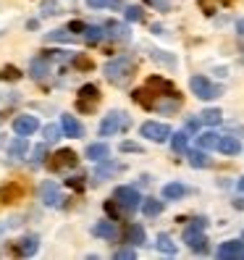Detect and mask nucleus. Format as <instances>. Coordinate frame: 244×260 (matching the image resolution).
Masks as SVG:
<instances>
[{
	"instance_id": "f257e3e1",
	"label": "nucleus",
	"mask_w": 244,
	"mask_h": 260,
	"mask_svg": "<svg viewBox=\"0 0 244 260\" xmlns=\"http://www.w3.org/2000/svg\"><path fill=\"white\" fill-rule=\"evenodd\" d=\"M102 74H105V79H108L111 84L124 87V84L131 82V76H134V60H131V58H124V55L113 58L111 63H105Z\"/></svg>"
},
{
	"instance_id": "f03ea898",
	"label": "nucleus",
	"mask_w": 244,
	"mask_h": 260,
	"mask_svg": "<svg viewBox=\"0 0 244 260\" xmlns=\"http://www.w3.org/2000/svg\"><path fill=\"white\" fill-rule=\"evenodd\" d=\"M131 126V118L126 113H121V111H111L108 116L102 118V124H100V137H113L118 132H126Z\"/></svg>"
},
{
	"instance_id": "7ed1b4c3",
	"label": "nucleus",
	"mask_w": 244,
	"mask_h": 260,
	"mask_svg": "<svg viewBox=\"0 0 244 260\" xmlns=\"http://www.w3.org/2000/svg\"><path fill=\"white\" fill-rule=\"evenodd\" d=\"M113 200H116V205L121 208V213L131 216V213H134L136 208H140L142 197H140V192L131 189V187H118V189L113 192Z\"/></svg>"
},
{
	"instance_id": "20e7f679",
	"label": "nucleus",
	"mask_w": 244,
	"mask_h": 260,
	"mask_svg": "<svg viewBox=\"0 0 244 260\" xmlns=\"http://www.w3.org/2000/svg\"><path fill=\"white\" fill-rule=\"evenodd\" d=\"M189 87H192V92L200 98V100H216V98L221 95V87L213 84L207 76H192Z\"/></svg>"
},
{
	"instance_id": "39448f33",
	"label": "nucleus",
	"mask_w": 244,
	"mask_h": 260,
	"mask_svg": "<svg viewBox=\"0 0 244 260\" xmlns=\"http://www.w3.org/2000/svg\"><path fill=\"white\" fill-rule=\"evenodd\" d=\"M142 137H147V140L152 142H165V140H171V126L168 124H158V121H145V124L140 126Z\"/></svg>"
},
{
	"instance_id": "423d86ee",
	"label": "nucleus",
	"mask_w": 244,
	"mask_h": 260,
	"mask_svg": "<svg viewBox=\"0 0 244 260\" xmlns=\"http://www.w3.org/2000/svg\"><path fill=\"white\" fill-rule=\"evenodd\" d=\"M97 100H100L97 87H95V84H84V87L79 89V100H76V105H79L82 113H92L95 105H97Z\"/></svg>"
},
{
	"instance_id": "0eeeda50",
	"label": "nucleus",
	"mask_w": 244,
	"mask_h": 260,
	"mask_svg": "<svg viewBox=\"0 0 244 260\" xmlns=\"http://www.w3.org/2000/svg\"><path fill=\"white\" fill-rule=\"evenodd\" d=\"M76 163H79V158H76L74 150H58L55 155L48 160L50 171H63V168H74Z\"/></svg>"
},
{
	"instance_id": "6e6552de",
	"label": "nucleus",
	"mask_w": 244,
	"mask_h": 260,
	"mask_svg": "<svg viewBox=\"0 0 244 260\" xmlns=\"http://www.w3.org/2000/svg\"><path fill=\"white\" fill-rule=\"evenodd\" d=\"M40 197H42V203L48 208H58L60 203H63V194H60L55 181H42L40 184Z\"/></svg>"
},
{
	"instance_id": "1a4fd4ad",
	"label": "nucleus",
	"mask_w": 244,
	"mask_h": 260,
	"mask_svg": "<svg viewBox=\"0 0 244 260\" xmlns=\"http://www.w3.org/2000/svg\"><path fill=\"white\" fill-rule=\"evenodd\" d=\"M184 242L194 252H207V237L202 234V229H194V226H187L184 229Z\"/></svg>"
},
{
	"instance_id": "9d476101",
	"label": "nucleus",
	"mask_w": 244,
	"mask_h": 260,
	"mask_svg": "<svg viewBox=\"0 0 244 260\" xmlns=\"http://www.w3.org/2000/svg\"><path fill=\"white\" fill-rule=\"evenodd\" d=\"M40 129V121L34 116H16L13 118V132H16L19 137H29V134H34Z\"/></svg>"
},
{
	"instance_id": "9b49d317",
	"label": "nucleus",
	"mask_w": 244,
	"mask_h": 260,
	"mask_svg": "<svg viewBox=\"0 0 244 260\" xmlns=\"http://www.w3.org/2000/svg\"><path fill=\"white\" fill-rule=\"evenodd\" d=\"M145 87H150V89H158L160 98H176V95H179V92H176V87H173L171 82L160 79V76H150Z\"/></svg>"
},
{
	"instance_id": "f8f14e48",
	"label": "nucleus",
	"mask_w": 244,
	"mask_h": 260,
	"mask_svg": "<svg viewBox=\"0 0 244 260\" xmlns=\"http://www.w3.org/2000/svg\"><path fill=\"white\" fill-rule=\"evenodd\" d=\"M221 260H226V257H244V242H223L221 247H218V252H216Z\"/></svg>"
},
{
	"instance_id": "ddd939ff",
	"label": "nucleus",
	"mask_w": 244,
	"mask_h": 260,
	"mask_svg": "<svg viewBox=\"0 0 244 260\" xmlns=\"http://www.w3.org/2000/svg\"><path fill=\"white\" fill-rule=\"evenodd\" d=\"M223 155H239L241 152V142L236 137H218V145H216Z\"/></svg>"
},
{
	"instance_id": "4468645a",
	"label": "nucleus",
	"mask_w": 244,
	"mask_h": 260,
	"mask_svg": "<svg viewBox=\"0 0 244 260\" xmlns=\"http://www.w3.org/2000/svg\"><path fill=\"white\" fill-rule=\"evenodd\" d=\"M102 32H105V37H111V40H129V29L124 26V24H118V21H108L102 26Z\"/></svg>"
},
{
	"instance_id": "2eb2a0df",
	"label": "nucleus",
	"mask_w": 244,
	"mask_h": 260,
	"mask_svg": "<svg viewBox=\"0 0 244 260\" xmlns=\"http://www.w3.org/2000/svg\"><path fill=\"white\" fill-rule=\"evenodd\" d=\"M60 129H63V134L66 137H82V124L76 121L74 116H60Z\"/></svg>"
},
{
	"instance_id": "dca6fc26",
	"label": "nucleus",
	"mask_w": 244,
	"mask_h": 260,
	"mask_svg": "<svg viewBox=\"0 0 244 260\" xmlns=\"http://www.w3.org/2000/svg\"><path fill=\"white\" fill-rule=\"evenodd\" d=\"M92 234H95V237H102V239H116L118 229H116L113 221H97L95 229H92Z\"/></svg>"
},
{
	"instance_id": "f3484780",
	"label": "nucleus",
	"mask_w": 244,
	"mask_h": 260,
	"mask_svg": "<svg viewBox=\"0 0 244 260\" xmlns=\"http://www.w3.org/2000/svg\"><path fill=\"white\" fill-rule=\"evenodd\" d=\"M189 189L184 184H179V181H171V184L163 187V200H181Z\"/></svg>"
},
{
	"instance_id": "a211bd4d",
	"label": "nucleus",
	"mask_w": 244,
	"mask_h": 260,
	"mask_svg": "<svg viewBox=\"0 0 244 260\" xmlns=\"http://www.w3.org/2000/svg\"><path fill=\"white\" fill-rule=\"evenodd\" d=\"M48 71H50V55H42V58L32 60V76L34 79H45Z\"/></svg>"
},
{
	"instance_id": "6ab92c4d",
	"label": "nucleus",
	"mask_w": 244,
	"mask_h": 260,
	"mask_svg": "<svg viewBox=\"0 0 244 260\" xmlns=\"http://www.w3.org/2000/svg\"><path fill=\"white\" fill-rule=\"evenodd\" d=\"M111 155V147L105 145V142H97V145H89L87 147V158L89 160H102V158H108Z\"/></svg>"
},
{
	"instance_id": "aec40b11",
	"label": "nucleus",
	"mask_w": 244,
	"mask_h": 260,
	"mask_svg": "<svg viewBox=\"0 0 244 260\" xmlns=\"http://www.w3.org/2000/svg\"><path fill=\"white\" fill-rule=\"evenodd\" d=\"M126 242L129 244H145V229L140 223H129L126 226Z\"/></svg>"
},
{
	"instance_id": "412c9836",
	"label": "nucleus",
	"mask_w": 244,
	"mask_h": 260,
	"mask_svg": "<svg viewBox=\"0 0 244 260\" xmlns=\"http://www.w3.org/2000/svg\"><path fill=\"white\" fill-rule=\"evenodd\" d=\"M21 194H24V189L19 184H8V187L0 189V200H3V203H13V200H19Z\"/></svg>"
},
{
	"instance_id": "4be33fe9",
	"label": "nucleus",
	"mask_w": 244,
	"mask_h": 260,
	"mask_svg": "<svg viewBox=\"0 0 244 260\" xmlns=\"http://www.w3.org/2000/svg\"><path fill=\"white\" fill-rule=\"evenodd\" d=\"M142 205V213H145V216H160V213H163V203L160 200H152V197H147V200L145 203H140Z\"/></svg>"
},
{
	"instance_id": "5701e85b",
	"label": "nucleus",
	"mask_w": 244,
	"mask_h": 260,
	"mask_svg": "<svg viewBox=\"0 0 244 260\" xmlns=\"http://www.w3.org/2000/svg\"><path fill=\"white\" fill-rule=\"evenodd\" d=\"M26 137H19V140H13L11 142V147H8V155L11 158H24L26 155Z\"/></svg>"
},
{
	"instance_id": "b1692460",
	"label": "nucleus",
	"mask_w": 244,
	"mask_h": 260,
	"mask_svg": "<svg viewBox=\"0 0 244 260\" xmlns=\"http://www.w3.org/2000/svg\"><path fill=\"white\" fill-rule=\"evenodd\" d=\"M197 145H200V150H213L218 145V134L216 132H205V134L197 137Z\"/></svg>"
},
{
	"instance_id": "393cba45",
	"label": "nucleus",
	"mask_w": 244,
	"mask_h": 260,
	"mask_svg": "<svg viewBox=\"0 0 244 260\" xmlns=\"http://www.w3.org/2000/svg\"><path fill=\"white\" fill-rule=\"evenodd\" d=\"M187 142H189L187 132H176V134H171V147H173V152H187Z\"/></svg>"
},
{
	"instance_id": "a878e982",
	"label": "nucleus",
	"mask_w": 244,
	"mask_h": 260,
	"mask_svg": "<svg viewBox=\"0 0 244 260\" xmlns=\"http://www.w3.org/2000/svg\"><path fill=\"white\" fill-rule=\"evenodd\" d=\"M187 158H189V166H194V168H207L210 166V160H207V155L202 150H192Z\"/></svg>"
},
{
	"instance_id": "bb28decb",
	"label": "nucleus",
	"mask_w": 244,
	"mask_h": 260,
	"mask_svg": "<svg viewBox=\"0 0 244 260\" xmlns=\"http://www.w3.org/2000/svg\"><path fill=\"white\" fill-rule=\"evenodd\" d=\"M158 250L165 252V255H176V244L171 242L168 234H158Z\"/></svg>"
},
{
	"instance_id": "cd10ccee",
	"label": "nucleus",
	"mask_w": 244,
	"mask_h": 260,
	"mask_svg": "<svg viewBox=\"0 0 244 260\" xmlns=\"http://www.w3.org/2000/svg\"><path fill=\"white\" fill-rule=\"evenodd\" d=\"M202 121H205L207 126H218L221 121H223V113H221L218 108H207V111L202 113Z\"/></svg>"
},
{
	"instance_id": "c85d7f7f",
	"label": "nucleus",
	"mask_w": 244,
	"mask_h": 260,
	"mask_svg": "<svg viewBox=\"0 0 244 260\" xmlns=\"http://www.w3.org/2000/svg\"><path fill=\"white\" fill-rule=\"evenodd\" d=\"M84 40H87V42H100V40H105L102 26H84Z\"/></svg>"
},
{
	"instance_id": "c756f323",
	"label": "nucleus",
	"mask_w": 244,
	"mask_h": 260,
	"mask_svg": "<svg viewBox=\"0 0 244 260\" xmlns=\"http://www.w3.org/2000/svg\"><path fill=\"white\" fill-rule=\"evenodd\" d=\"M37 237H26V239H21V244H19V252L21 255H32L34 250H37Z\"/></svg>"
},
{
	"instance_id": "7c9ffc66",
	"label": "nucleus",
	"mask_w": 244,
	"mask_h": 260,
	"mask_svg": "<svg viewBox=\"0 0 244 260\" xmlns=\"http://www.w3.org/2000/svg\"><path fill=\"white\" fill-rule=\"evenodd\" d=\"M92 8H124V0H87Z\"/></svg>"
},
{
	"instance_id": "2f4dec72",
	"label": "nucleus",
	"mask_w": 244,
	"mask_h": 260,
	"mask_svg": "<svg viewBox=\"0 0 244 260\" xmlns=\"http://www.w3.org/2000/svg\"><path fill=\"white\" fill-rule=\"evenodd\" d=\"M45 40H48V42H71L74 37L68 35V29H63V32H60V29H58V32H50V35L45 37Z\"/></svg>"
},
{
	"instance_id": "473e14b6",
	"label": "nucleus",
	"mask_w": 244,
	"mask_h": 260,
	"mask_svg": "<svg viewBox=\"0 0 244 260\" xmlns=\"http://www.w3.org/2000/svg\"><path fill=\"white\" fill-rule=\"evenodd\" d=\"M45 142H55V140H60V126H55V124H50V126H45Z\"/></svg>"
},
{
	"instance_id": "72a5a7b5",
	"label": "nucleus",
	"mask_w": 244,
	"mask_h": 260,
	"mask_svg": "<svg viewBox=\"0 0 244 260\" xmlns=\"http://www.w3.org/2000/svg\"><path fill=\"white\" fill-rule=\"evenodd\" d=\"M126 19H129V21H142L145 13H142L140 6H129V8H126Z\"/></svg>"
},
{
	"instance_id": "f704fd0d",
	"label": "nucleus",
	"mask_w": 244,
	"mask_h": 260,
	"mask_svg": "<svg viewBox=\"0 0 244 260\" xmlns=\"http://www.w3.org/2000/svg\"><path fill=\"white\" fill-rule=\"evenodd\" d=\"M116 257H118V260H131V257H136V252H134L131 247H124V250L116 252Z\"/></svg>"
},
{
	"instance_id": "c9c22d12",
	"label": "nucleus",
	"mask_w": 244,
	"mask_h": 260,
	"mask_svg": "<svg viewBox=\"0 0 244 260\" xmlns=\"http://www.w3.org/2000/svg\"><path fill=\"white\" fill-rule=\"evenodd\" d=\"M45 158H48V150H45V145L34 147V163H45Z\"/></svg>"
},
{
	"instance_id": "e433bc0d",
	"label": "nucleus",
	"mask_w": 244,
	"mask_h": 260,
	"mask_svg": "<svg viewBox=\"0 0 244 260\" xmlns=\"http://www.w3.org/2000/svg\"><path fill=\"white\" fill-rule=\"evenodd\" d=\"M66 184H68V187H74V189H84V179L74 176V179H66Z\"/></svg>"
},
{
	"instance_id": "4c0bfd02",
	"label": "nucleus",
	"mask_w": 244,
	"mask_h": 260,
	"mask_svg": "<svg viewBox=\"0 0 244 260\" xmlns=\"http://www.w3.org/2000/svg\"><path fill=\"white\" fill-rule=\"evenodd\" d=\"M105 210L111 213V218H118V205H116V200H108V203H105Z\"/></svg>"
},
{
	"instance_id": "58836bf2",
	"label": "nucleus",
	"mask_w": 244,
	"mask_h": 260,
	"mask_svg": "<svg viewBox=\"0 0 244 260\" xmlns=\"http://www.w3.org/2000/svg\"><path fill=\"white\" fill-rule=\"evenodd\" d=\"M142 147L140 145H134V142H124V145H121V152H140Z\"/></svg>"
},
{
	"instance_id": "ea45409f",
	"label": "nucleus",
	"mask_w": 244,
	"mask_h": 260,
	"mask_svg": "<svg viewBox=\"0 0 244 260\" xmlns=\"http://www.w3.org/2000/svg\"><path fill=\"white\" fill-rule=\"evenodd\" d=\"M197 3L202 6V11L207 13V16H213V13H216V8H213V3H210V0H197Z\"/></svg>"
},
{
	"instance_id": "a19ab883",
	"label": "nucleus",
	"mask_w": 244,
	"mask_h": 260,
	"mask_svg": "<svg viewBox=\"0 0 244 260\" xmlns=\"http://www.w3.org/2000/svg\"><path fill=\"white\" fill-rule=\"evenodd\" d=\"M68 32H84V24L82 21H71L68 24Z\"/></svg>"
},
{
	"instance_id": "79ce46f5",
	"label": "nucleus",
	"mask_w": 244,
	"mask_h": 260,
	"mask_svg": "<svg viewBox=\"0 0 244 260\" xmlns=\"http://www.w3.org/2000/svg\"><path fill=\"white\" fill-rule=\"evenodd\" d=\"M53 8H55V3H53V0H48V3H45V13H48V16H50V13H55Z\"/></svg>"
},
{
	"instance_id": "37998d69",
	"label": "nucleus",
	"mask_w": 244,
	"mask_h": 260,
	"mask_svg": "<svg viewBox=\"0 0 244 260\" xmlns=\"http://www.w3.org/2000/svg\"><path fill=\"white\" fill-rule=\"evenodd\" d=\"M76 66H82V69H89L92 63H89V60H84V58H76Z\"/></svg>"
},
{
	"instance_id": "c03bdc74",
	"label": "nucleus",
	"mask_w": 244,
	"mask_h": 260,
	"mask_svg": "<svg viewBox=\"0 0 244 260\" xmlns=\"http://www.w3.org/2000/svg\"><path fill=\"white\" fill-rule=\"evenodd\" d=\"M236 32L244 37V19H239V21H236Z\"/></svg>"
},
{
	"instance_id": "a18cd8bd",
	"label": "nucleus",
	"mask_w": 244,
	"mask_h": 260,
	"mask_svg": "<svg viewBox=\"0 0 244 260\" xmlns=\"http://www.w3.org/2000/svg\"><path fill=\"white\" fill-rule=\"evenodd\" d=\"M197 126H200V121H194V118H192V121H189V124H187V129H189V132H194Z\"/></svg>"
},
{
	"instance_id": "49530a36",
	"label": "nucleus",
	"mask_w": 244,
	"mask_h": 260,
	"mask_svg": "<svg viewBox=\"0 0 244 260\" xmlns=\"http://www.w3.org/2000/svg\"><path fill=\"white\" fill-rule=\"evenodd\" d=\"M236 187H239V192H244V176L239 179V184H236Z\"/></svg>"
},
{
	"instance_id": "de8ad7c7",
	"label": "nucleus",
	"mask_w": 244,
	"mask_h": 260,
	"mask_svg": "<svg viewBox=\"0 0 244 260\" xmlns=\"http://www.w3.org/2000/svg\"><path fill=\"white\" fill-rule=\"evenodd\" d=\"M221 3H226V6H228V3H231V0H221Z\"/></svg>"
},
{
	"instance_id": "09e8293b",
	"label": "nucleus",
	"mask_w": 244,
	"mask_h": 260,
	"mask_svg": "<svg viewBox=\"0 0 244 260\" xmlns=\"http://www.w3.org/2000/svg\"><path fill=\"white\" fill-rule=\"evenodd\" d=\"M241 237H244V234H241Z\"/></svg>"
}]
</instances>
